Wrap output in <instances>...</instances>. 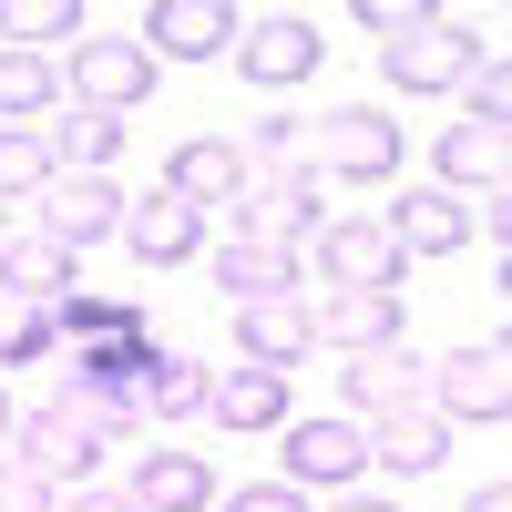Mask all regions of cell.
I'll return each mask as SVG.
<instances>
[{
    "label": "cell",
    "mask_w": 512,
    "mask_h": 512,
    "mask_svg": "<svg viewBox=\"0 0 512 512\" xmlns=\"http://www.w3.org/2000/svg\"><path fill=\"white\" fill-rule=\"evenodd\" d=\"M338 512H400V502H369V492H349V502H338Z\"/></svg>",
    "instance_id": "cell-36"
},
{
    "label": "cell",
    "mask_w": 512,
    "mask_h": 512,
    "mask_svg": "<svg viewBox=\"0 0 512 512\" xmlns=\"http://www.w3.org/2000/svg\"><path fill=\"white\" fill-rule=\"evenodd\" d=\"M379 72H390L400 93H451V82L472 72V31H451L441 11H410L390 41H379Z\"/></svg>",
    "instance_id": "cell-3"
},
{
    "label": "cell",
    "mask_w": 512,
    "mask_h": 512,
    "mask_svg": "<svg viewBox=\"0 0 512 512\" xmlns=\"http://www.w3.org/2000/svg\"><path fill=\"white\" fill-rule=\"evenodd\" d=\"M113 236L134 246L144 267H175V256L205 246V216H195L185 195H164V185H154V195H123V226H113Z\"/></svg>",
    "instance_id": "cell-13"
},
{
    "label": "cell",
    "mask_w": 512,
    "mask_h": 512,
    "mask_svg": "<svg viewBox=\"0 0 512 512\" xmlns=\"http://www.w3.org/2000/svg\"><path fill=\"white\" fill-rule=\"evenodd\" d=\"M287 492H349L369 472V431L359 420H287Z\"/></svg>",
    "instance_id": "cell-5"
},
{
    "label": "cell",
    "mask_w": 512,
    "mask_h": 512,
    "mask_svg": "<svg viewBox=\"0 0 512 512\" xmlns=\"http://www.w3.org/2000/svg\"><path fill=\"white\" fill-rule=\"evenodd\" d=\"M349 400H359L369 420L420 410V400H431V359H410V349H369V359H349Z\"/></svg>",
    "instance_id": "cell-20"
},
{
    "label": "cell",
    "mask_w": 512,
    "mask_h": 512,
    "mask_svg": "<svg viewBox=\"0 0 512 512\" xmlns=\"http://www.w3.org/2000/svg\"><path fill=\"white\" fill-rule=\"evenodd\" d=\"M72 277L82 267H72L52 236H0V297H21V308H62Z\"/></svg>",
    "instance_id": "cell-19"
},
{
    "label": "cell",
    "mask_w": 512,
    "mask_h": 512,
    "mask_svg": "<svg viewBox=\"0 0 512 512\" xmlns=\"http://www.w3.org/2000/svg\"><path fill=\"white\" fill-rule=\"evenodd\" d=\"M134 502H144V512H205V502H216V472H205L195 451H144Z\"/></svg>",
    "instance_id": "cell-22"
},
{
    "label": "cell",
    "mask_w": 512,
    "mask_h": 512,
    "mask_svg": "<svg viewBox=\"0 0 512 512\" xmlns=\"http://www.w3.org/2000/svg\"><path fill=\"white\" fill-rule=\"evenodd\" d=\"M72 512H144V502H134V492H103V482H82V492H72Z\"/></svg>",
    "instance_id": "cell-34"
},
{
    "label": "cell",
    "mask_w": 512,
    "mask_h": 512,
    "mask_svg": "<svg viewBox=\"0 0 512 512\" xmlns=\"http://www.w3.org/2000/svg\"><path fill=\"white\" fill-rule=\"evenodd\" d=\"M0 31H11V52H41V41L82 31V0H0Z\"/></svg>",
    "instance_id": "cell-27"
},
{
    "label": "cell",
    "mask_w": 512,
    "mask_h": 512,
    "mask_svg": "<svg viewBox=\"0 0 512 512\" xmlns=\"http://www.w3.org/2000/svg\"><path fill=\"white\" fill-rule=\"evenodd\" d=\"M41 185H52V144L0 123V205H11V195H41Z\"/></svg>",
    "instance_id": "cell-29"
},
{
    "label": "cell",
    "mask_w": 512,
    "mask_h": 512,
    "mask_svg": "<svg viewBox=\"0 0 512 512\" xmlns=\"http://www.w3.org/2000/svg\"><path fill=\"white\" fill-rule=\"evenodd\" d=\"M318 226V164H246V195H236V236H267V246H297Z\"/></svg>",
    "instance_id": "cell-2"
},
{
    "label": "cell",
    "mask_w": 512,
    "mask_h": 512,
    "mask_svg": "<svg viewBox=\"0 0 512 512\" xmlns=\"http://www.w3.org/2000/svg\"><path fill=\"white\" fill-rule=\"evenodd\" d=\"M144 93H154V52H144V41L103 31V41H82V52H72V103H93V113H134Z\"/></svg>",
    "instance_id": "cell-8"
},
{
    "label": "cell",
    "mask_w": 512,
    "mask_h": 512,
    "mask_svg": "<svg viewBox=\"0 0 512 512\" xmlns=\"http://www.w3.org/2000/svg\"><path fill=\"white\" fill-rule=\"evenodd\" d=\"M379 226L400 236V256H451V246H472V205L461 195H400Z\"/></svg>",
    "instance_id": "cell-21"
},
{
    "label": "cell",
    "mask_w": 512,
    "mask_h": 512,
    "mask_svg": "<svg viewBox=\"0 0 512 512\" xmlns=\"http://www.w3.org/2000/svg\"><path fill=\"white\" fill-rule=\"evenodd\" d=\"M318 52H328V31H318L308 11H256V21H236V72H246V82H267V93L308 82Z\"/></svg>",
    "instance_id": "cell-4"
},
{
    "label": "cell",
    "mask_w": 512,
    "mask_h": 512,
    "mask_svg": "<svg viewBox=\"0 0 512 512\" xmlns=\"http://www.w3.org/2000/svg\"><path fill=\"white\" fill-rule=\"evenodd\" d=\"M113 226H123L113 175H52V185H41V236H52L62 256H82L93 236H113Z\"/></svg>",
    "instance_id": "cell-10"
},
{
    "label": "cell",
    "mask_w": 512,
    "mask_h": 512,
    "mask_svg": "<svg viewBox=\"0 0 512 512\" xmlns=\"http://www.w3.org/2000/svg\"><path fill=\"white\" fill-rule=\"evenodd\" d=\"M164 195H185L195 216H205V205H236V195H246V144H226V134L175 144V164H164Z\"/></svg>",
    "instance_id": "cell-15"
},
{
    "label": "cell",
    "mask_w": 512,
    "mask_h": 512,
    "mask_svg": "<svg viewBox=\"0 0 512 512\" xmlns=\"http://www.w3.org/2000/svg\"><path fill=\"white\" fill-rule=\"evenodd\" d=\"M216 287L236 297V308L297 297V246H267V236H226V246H216Z\"/></svg>",
    "instance_id": "cell-16"
},
{
    "label": "cell",
    "mask_w": 512,
    "mask_h": 512,
    "mask_svg": "<svg viewBox=\"0 0 512 512\" xmlns=\"http://www.w3.org/2000/svg\"><path fill=\"white\" fill-rule=\"evenodd\" d=\"M226 512H308V492H287V482H246Z\"/></svg>",
    "instance_id": "cell-33"
},
{
    "label": "cell",
    "mask_w": 512,
    "mask_h": 512,
    "mask_svg": "<svg viewBox=\"0 0 512 512\" xmlns=\"http://www.w3.org/2000/svg\"><path fill=\"white\" fill-rule=\"evenodd\" d=\"M0 236H11V216H0Z\"/></svg>",
    "instance_id": "cell-38"
},
{
    "label": "cell",
    "mask_w": 512,
    "mask_h": 512,
    "mask_svg": "<svg viewBox=\"0 0 512 512\" xmlns=\"http://www.w3.org/2000/svg\"><path fill=\"white\" fill-rule=\"evenodd\" d=\"M461 103H472L461 123H492V134H512V72H502V62H472V72H461Z\"/></svg>",
    "instance_id": "cell-30"
},
{
    "label": "cell",
    "mask_w": 512,
    "mask_h": 512,
    "mask_svg": "<svg viewBox=\"0 0 512 512\" xmlns=\"http://www.w3.org/2000/svg\"><path fill=\"white\" fill-rule=\"evenodd\" d=\"M441 451H451V420H441L431 400H420V410H390V420L369 431V461H390V472H431Z\"/></svg>",
    "instance_id": "cell-24"
},
{
    "label": "cell",
    "mask_w": 512,
    "mask_h": 512,
    "mask_svg": "<svg viewBox=\"0 0 512 512\" xmlns=\"http://www.w3.org/2000/svg\"><path fill=\"white\" fill-rule=\"evenodd\" d=\"M308 328L328 338V349H349V359L400 349V297H390V287H328L318 308H308Z\"/></svg>",
    "instance_id": "cell-12"
},
{
    "label": "cell",
    "mask_w": 512,
    "mask_h": 512,
    "mask_svg": "<svg viewBox=\"0 0 512 512\" xmlns=\"http://www.w3.org/2000/svg\"><path fill=\"white\" fill-rule=\"evenodd\" d=\"M52 103H62L52 62H41V52H11V41H0V123H11V134H41V123H52Z\"/></svg>",
    "instance_id": "cell-23"
},
{
    "label": "cell",
    "mask_w": 512,
    "mask_h": 512,
    "mask_svg": "<svg viewBox=\"0 0 512 512\" xmlns=\"http://www.w3.org/2000/svg\"><path fill=\"white\" fill-rule=\"evenodd\" d=\"M0 512H52V482H31L11 451H0Z\"/></svg>",
    "instance_id": "cell-32"
},
{
    "label": "cell",
    "mask_w": 512,
    "mask_h": 512,
    "mask_svg": "<svg viewBox=\"0 0 512 512\" xmlns=\"http://www.w3.org/2000/svg\"><path fill=\"white\" fill-rule=\"evenodd\" d=\"M11 431H21V410H11V400H0V451H11Z\"/></svg>",
    "instance_id": "cell-37"
},
{
    "label": "cell",
    "mask_w": 512,
    "mask_h": 512,
    "mask_svg": "<svg viewBox=\"0 0 512 512\" xmlns=\"http://www.w3.org/2000/svg\"><path fill=\"white\" fill-rule=\"evenodd\" d=\"M52 308H21V297H0V359H41V349H52Z\"/></svg>",
    "instance_id": "cell-31"
},
{
    "label": "cell",
    "mask_w": 512,
    "mask_h": 512,
    "mask_svg": "<svg viewBox=\"0 0 512 512\" xmlns=\"http://www.w3.org/2000/svg\"><path fill=\"white\" fill-rule=\"evenodd\" d=\"M318 277L328 287H390L400 297L410 256H400V236L379 226V216H338V226H318Z\"/></svg>",
    "instance_id": "cell-7"
},
{
    "label": "cell",
    "mask_w": 512,
    "mask_h": 512,
    "mask_svg": "<svg viewBox=\"0 0 512 512\" xmlns=\"http://www.w3.org/2000/svg\"><path fill=\"white\" fill-rule=\"evenodd\" d=\"M205 420H216V431H287V379L236 359V369L205 379Z\"/></svg>",
    "instance_id": "cell-14"
},
{
    "label": "cell",
    "mask_w": 512,
    "mask_h": 512,
    "mask_svg": "<svg viewBox=\"0 0 512 512\" xmlns=\"http://www.w3.org/2000/svg\"><path fill=\"white\" fill-rule=\"evenodd\" d=\"M11 461H21L31 482H72V492H82V482H93V461H103V420L82 410V400H41L21 431H11Z\"/></svg>",
    "instance_id": "cell-1"
},
{
    "label": "cell",
    "mask_w": 512,
    "mask_h": 512,
    "mask_svg": "<svg viewBox=\"0 0 512 512\" xmlns=\"http://www.w3.org/2000/svg\"><path fill=\"white\" fill-rule=\"evenodd\" d=\"M441 185L451 195H502V134H492V123H451V134H441Z\"/></svg>",
    "instance_id": "cell-25"
},
{
    "label": "cell",
    "mask_w": 512,
    "mask_h": 512,
    "mask_svg": "<svg viewBox=\"0 0 512 512\" xmlns=\"http://www.w3.org/2000/svg\"><path fill=\"white\" fill-rule=\"evenodd\" d=\"M431 410L502 431V420H512V359H502V349H451V359H431Z\"/></svg>",
    "instance_id": "cell-6"
},
{
    "label": "cell",
    "mask_w": 512,
    "mask_h": 512,
    "mask_svg": "<svg viewBox=\"0 0 512 512\" xmlns=\"http://www.w3.org/2000/svg\"><path fill=\"white\" fill-rule=\"evenodd\" d=\"M144 52L154 62H216V52H236V11L226 0H144Z\"/></svg>",
    "instance_id": "cell-11"
},
{
    "label": "cell",
    "mask_w": 512,
    "mask_h": 512,
    "mask_svg": "<svg viewBox=\"0 0 512 512\" xmlns=\"http://www.w3.org/2000/svg\"><path fill=\"white\" fill-rule=\"evenodd\" d=\"M461 512H512V492H502V482H482V492L461 502Z\"/></svg>",
    "instance_id": "cell-35"
},
{
    "label": "cell",
    "mask_w": 512,
    "mask_h": 512,
    "mask_svg": "<svg viewBox=\"0 0 512 512\" xmlns=\"http://www.w3.org/2000/svg\"><path fill=\"white\" fill-rule=\"evenodd\" d=\"M318 349V328H308V308H297V297H267V308H236V359H256V369H297Z\"/></svg>",
    "instance_id": "cell-18"
},
{
    "label": "cell",
    "mask_w": 512,
    "mask_h": 512,
    "mask_svg": "<svg viewBox=\"0 0 512 512\" xmlns=\"http://www.w3.org/2000/svg\"><path fill=\"white\" fill-rule=\"evenodd\" d=\"M318 164L338 185H390L400 175V123L390 113H328L318 123Z\"/></svg>",
    "instance_id": "cell-9"
},
{
    "label": "cell",
    "mask_w": 512,
    "mask_h": 512,
    "mask_svg": "<svg viewBox=\"0 0 512 512\" xmlns=\"http://www.w3.org/2000/svg\"><path fill=\"white\" fill-rule=\"evenodd\" d=\"M41 144H52V175H103V164L123 154V113H93V103H52Z\"/></svg>",
    "instance_id": "cell-17"
},
{
    "label": "cell",
    "mask_w": 512,
    "mask_h": 512,
    "mask_svg": "<svg viewBox=\"0 0 512 512\" xmlns=\"http://www.w3.org/2000/svg\"><path fill=\"white\" fill-rule=\"evenodd\" d=\"M175 410H205V369L154 349V359L134 369V420H175Z\"/></svg>",
    "instance_id": "cell-26"
},
{
    "label": "cell",
    "mask_w": 512,
    "mask_h": 512,
    "mask_svg": "<svg viewBox=\"0 0 512 512\" xmlns=\"http://www.w3.org/2000/svg\"><path fill=\"white\" fill-rule=\"evenodd\" d=\"M52 328H62V338H123V328H144V318H134V297H93V287H72L62 308H52Z\"/></svg>",
    "instance_id": "cell-28"
}]
</instances>
